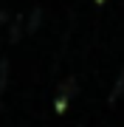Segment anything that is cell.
<instances>
[{
  "mask_svg": "<svg viewBox=\"0 0 124 127\" xmlns=\"http://www.w3.org/2000/svg\"><path fill=\"white\" fill-rule=\"evenodd\" d=\"M96 3H104V0H96Z\"/></svg>",
  "mask_w": 124,
  "mask_h": 127,
  "instance_id": "cell-3",
  "label": "cell"
},
{
  "mask_svg": "<svg viewBox=\"0 0 124 127\" xmlns=\"http://www.w3.org/2000/svg\"><path fill=\"white\" fill-rule=\"evenodd\" d=\"M79 91V82L74 76H68L62 82L59 88H56V99H54V107H56V113H65V110L71 107V102H74V96Z\"/></svg>",
  "mask_w": 124,
  "mask_h": 127,
  "instance_id": "cell-1",
  "label": "cell"
},
{
  "mask_svg": "<svg viewBox=\"0 0 124 127\" xmlns=\"http://www.w3.org/2000/svg\"><path fill=\"white\" fill-rule=\"evenodd\" d=\"M124 88V71H121V76H119V85H116V91L110 93V99H119V91Z\"/></svg>",
  "mask_w": 124,
  "mask_h": 127,
  "instance_id": "cell-2",
  "label": "cell"
}]
</instances>
